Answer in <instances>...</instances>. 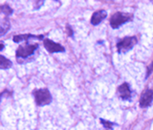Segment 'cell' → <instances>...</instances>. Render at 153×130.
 <instances>
[{"label": "cell", "mask_w": 153, "mask_h": 130, "mask_svg": "<svg viewBox=\"0 0 153 130\" xmlns=\"http://www.w3.org/2000/svg\"><path fill=\"white\" fill-rule=\"evenodd\" d=\"M132 19V14L118 12L115 13L110 18V25L113 29H118L120 26H122L123 24L126 23L127 21Z\"/></svg>", "instance_id": "6da1fadb"}, {"label": "cell", "mask_w": 153, "mask_h": 130, "mask_svg": "<svg viewBox=\"0 0 153 130\" xmlns=\"http://www.w3.org/2000/svg\"><path fill=\"white\" fill-rule=\"evenodd\" d=\"M33 97L36 100V103L39 106L47 105L52 102V96L48 89H38L33 91Z\"/></svg>", "instance_id": "7a4b0ae2"}, {"label": "cell", "mask_w": 153, "mask_h": 130, "mask_svg": "<svg viewBox=\"0 0 153 130\" xmlns=\"http://www.w3.org/2000/svg\"><path fill=\"white\" fill-rule=\"evenodd\" d=\"M137 43V38L135 36H127L120 40L117 44L119 54H126L128 51H130Z\"/></svg>", "instance_id": "3957f363"}, {"label": "cell", "mask_w": 153, "mask_h": 130, "mask_svg": "<svg viewBox=\"0 0 153 130\" xmlns=\"http://www.w3.org/2000/svg\"><path fill=\"white\" fill-rule=\"evenodd\" d=\"M38 45L36 44H25V45H22V46H19L16 50V56L18 57H21V59H27L28 56H32L35 51L37 49Z\"/></svg>", "instance_id": "277c9868"}, {"label": "cell", "mask_w": 153, "mask_h": 130, "mask_svg": "<svg viewBox=\"0 0 153 130\" xmlns=\"http://www.w3.org/2000/svg\"><path fill=\"white\" fill-rule=\"evenodd\" d=\"M44 47L49 53H60V52H64L65 51L64 48L62 47L60 44L50 40L49 38H46V39H44Z\"/></svg>", "instance_id": "5b68a950"}, {"label": "cell", "mask_w": 153, "mask_h": 130, "mask_svg": "<svg viewBox=\"0 0 153 130\" xmlns=\"http://www.w3.org/2000/svg\"><path fill=\"white\" fill-rule=\"evenodd\" d=\"M152 102H153V90L147 89L141 96L140 105L141 107H147L151 104Z\"/></svg>", "instance_id": "8992f818"}, {"label": "cell", "mask_w": 153, "mask_h": 130, "mask_svg": "<svg viewBox=\"0 0 153 130\" xmlns=\"http://www.w3.org/2000/svg\"><path fill=\"white\" fill-rule=\"evenodd\" d=\"M118 95L120 96V98L123 100H130L131 98V90L129 88V86L127 83H123L122 85L119 86L118 88Z\"/></svg>", "instance_id": "52a82bcc"}, {"label": "cell", "mask_w": 153, "mask_h": 130, "mask_svg": "<svg viewBox=\"0 0 153 130\" xmlns=\"http://www.w3.org/2000/svg\"><path fill=\"white\" fill-rule=\"evenodd\" d=\"M106 16H107V12L104 11V10H100V11L95 12L92 17H91V24L92 25H98L103 19H105Z\"/></svg>", "instance_id": "ba28073f"}, {"label": "cell", "mask_w": 153, "mask_h": 130, "mask_svg": "<svg viewBox=\"0 0 153 130\" xmlns=\"http://www.w3.org/2000/svg\"><path fill=\"white\" fill-rule=\"evenodd\" d=\"M38 38V39H41L43 37L42 36H33V35H20V36H13V41L14 42H21V41H27L29 40L30 38Z\"/></svg>", "instance_id": "9c48e42d"}, {"label": "cell", "mask_w": 153, "mask_h": 130, "mask_svg": "<svg viewBox=\"0 0 153 130\" xmlns=\"http://www.w3.org/2000/svg\"><path fill=\"white\" fill-rule=\"evenodd\" d=\"M12 67V61L6 59L4 56H1V61H0V68L1 69H8Z\"/></svg>", "instance_id": "30bf717a"}, {"label": "cell", "mask_w": 153, "mask_h": 130, "mask_svg": "<svg viewBox=\"0 0 153 130\" xmlns=\"http://www.w3.org/2000/svg\"><path fill=\"white\" fill-rule=\"evenodd\" d=\"M10 28V22L7 18H3L1 21V32H0V35L3 36L5 33H6Z\"/></svg>", "instance_id": "8fae6325"}, {"label": "cell", "mask_w": 153, "mask_h": 130, "mask_svg": "<svg viewBox=\"0 0 153 130\" xmlns=\"http://www.w3.org/2000/svg\"><path fill=\"white\" fill-rule=\"evenodd\" d=\"M100 122H102V126H104L105 129H107V130H112V127L114 126V123H110L108 121H104V120L102 119H100Z\"/></svg>", "instance_id": "7c38bea8"}, {"label": "cell", "mask_w": 153, "mask_h": 130, "mask_svg": "<svg viewBox=\"0 0 153 130\" xmlns=\"http://www.w3.org/2000/svg\"><path fill=\"white\" fill-rule=\"evenodd\" d=\"M1 12L3 13L6 14V16H10V14L13 13V10L10 8L9 6H6V5H4V6L1 7Z\"/></svg>", "instance_id": "4fadbf2b"}, {"label": "cell", "mask_w": 153, "mask_h": 130, "mask_svg": "<svg viewBox=\"0 0 153 130\" xmlns=\"http://www.w3.org/2000/svg\"><path fill=\"white\" fill-rule=\"evenodd\" d=\"M152 71H153V63L149 66V68H148V74H147V75H149Z\"/></svg>", "instance_id": "5bb4252c"}]
</instances>
